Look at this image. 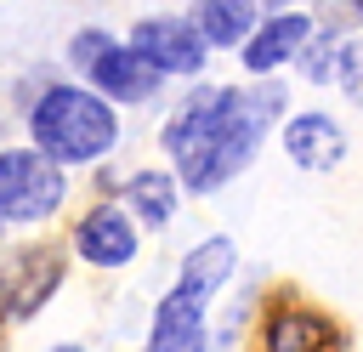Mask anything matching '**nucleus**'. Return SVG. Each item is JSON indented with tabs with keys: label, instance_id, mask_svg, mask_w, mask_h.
Returning a JSON list of instances; mask_svg holds the SVG:
<instances>
[{
	"label": "nucleus",
	"instance_id": "f3484780",
	"mask_svg": "<svg viewBox=\"0 0 363 352\" xmlns=\"http://www.w3.org/2000/svg\"><path fill=\"white\" fill-rule=\"evenodd\" d=\"M57 352H79V346H57Z\"/></svg>",
	"mask_w": 363,
	"mask_h": 352
},
{
	"label": "nucleus",
	"instance_id": "f03ea898",
	"mask_svg": "<svg viewBox=\"0 0 363 352\" xmlns=\"http://www.w3.org/2000/svg\"><path fill=\"white\" fill-rule=\"evenodd\" d=\"M28 125H34V142H40L51 159H96V153L113 142V131H119L113 114H108V102L91 97V91H79V85L45 91Z\"/></svg>",
	"mask_w": 363,
	"mask_h": 352
},
{
	"label": "nucleus",
	"instance_id": "2eb2a0df",
	"mask_svg": "<svg viewBox=\"0 0 363 352\" xmlns=\"http://www.w3.org/2000/svg\"><path fill=\"white\" fill-rule=\"evenodd\" d=\"M108 45H113L108 34H96V28H85V34L74 40V62H79V68H91V62H96V57H102Z\"/></svg>",
	"mask_w": 363,
	"mask_h": 352
},
{
	"label": "nucleus",
	"instance_id": "f257e3e1",
	"mask_svg": "<svg viewBox=\"0 0 363 352\" xmlns=\"http://www.w3.org/2000/svg\"><path fill=\"white\" fill-rule=\"evenodd\" d=\"M284 102L278 85H255V91H233V85H216V91H199L170 125H164V148L176 153L182 165V182L193 193H210L221 187L238 165H250V153L261 148L267 136V114Z\"/></svg>",
	"mask_w": 363,
	"mask_h": 352
},
{
	"label": "nucleus",
	"instance_id": "6e6552de",
	"mask_svg": "<svg viewBox=\"0 0 363 352\" xmlns=\"http://www.w3.org/2000/svg\"><path fill=\"white\" fill-rule=\"evenodd\" d=\"M284 148H289V159H295V165L329 170V165H340V153H346V136H340V125H335L329 114H301V119H289V131H284Z\"/></svg>",
	"mask_w": 363,
	"mask_h": 352
},
{
	"label": "nucleus",
	"instance_id": "0eeeda50",
	"mask_svg": "<svg viewBox=\"0 0 363 352\" xmlns=\"http://www.w3.org/2000/svg\"><path fill=\"white\" fill-rule=\"evenodd\" d=\"M85 74H91L108 97H119V102H142V97L159 85V68H153V62H142L130 45H108Z\"/></svg>",
	"mask_w": 363,
	"mask_h": 352
},
{
	"label": "nucleus",
	"instance_id": "f8f14e48",
	"mask_svg": "<svg viewBox=\"0 0 363 352\" xmlns=\"http://www.w3.org/2000/svg\"><path fill=\"white\" fill-rule=\"evenodd\" d=\"M306 28H312L306 17H272V23H267V28H261V34L244 45V62H250L255 74L278 68V62H284V57H289V51L306 40Z\"/></svg>",
	"mask_w": 363,
	"mask_h": 352
},
{
	"label": "nucleus",
	"instance_id": "20e7f679",
	"mask_svg": "<svg viewBox=\"0 0 363 352\" xmlns=\"http://www.w3.org/2000/svg\"><path fill=\"white\" fill-rule=\"evenodd\" d=\"M130 51L142 57V62H153L159 74H199L204 68V45H199V34L187 28V23H164V17H153V23H142L136 28V40H130Z\"/></svg>",
	"mask_w": 363,
	"mask_h": 352
},
{
	"label": "nucleus",
	"instance_id": "ddd939ff",
	"mask_svg": "<svg viewBox=\"0 0 363 352\" xmlns=\"http://www.w3.org/2000/svg\"><path fill=\"white\" fill-rule=\"evenodd\" d=\"M227 273H233V244H227V238H204V244L182 261V284H176V290H187V295L204 301V295H216V284H221Z\"/></svg>",
	"mask_w": 363,
	"mask_h": 352
},
{
	"label": "nucleus",
	"instance_id": "7ed1b4c3",
	"mask_svg": "<svg viewBox=\"0 0 363 352\" xmlns=\"http://www.w3.org/2000/svg\"><path fill=\"white\" fill-rule=\"evenodd\" d=\"M62 204V170L34 153V148H11L0 153V216L17 221H40Z\"/></svg>",
	"mask_w": 363,
	"mask_h": 352
},
{
	"label": "nucleus",
	"instance_id": "39448f33",
	"mask_svg": "<svg viewBox=\"0 0 363 352\" xmlns=\"http://www.w3.org/2000/svg\"><path fill=\"white\" fill-rule=\"evenodd\" d=\"M261 352H340V329L318 307H278L261 329Z\"/></svg>",
	"mask_w": 363,
	"mask_h": 352
},
{
	"label": "nucleus",
	"instance_id": "423d86ee",
	"mask_svg": "<svg viewBox=\"0 0 363 352\" xmlns=\"http://www.w3.org/2000/svg\"><path fill=\"white\" fill-rule=\"evenodd\" d=\"M147 352H204V301L187 290H170L153 312Z\"/></svg>",
	"mask_w": 363,
	"mask_h": 352
},
{
	"label": "nucleus",
	"instance_id": "dca6fc26",
	"mask_svg": "<svg viewBox=\"0 0 363 352\" xmlns=\"http://www.w3.org/2000/svg\"><path fill=\"white\" fill-rule=\"evenodd\" d=\"M340 85H346V97H357V40L340 45Z\"/></svg>",
	"mask_w": 363,
	"mask_h": 352
},
{
	"label": "nucleus",
	"instance_id": "4468645a",
	"mask_svg": "<svg viewBox=\"0 0 363 352\" xmlns=\"http://www.w3.org/2000/svg\"><path fill=\"white\" fill-rule=\"evenodd\" d=\"M130 204L147 216V221H170V210H176V182H170V170H142V176H130Z\"/></svg>",
	"mask_w": 363,
	"mask_h": 352
},
{
	"label": "nucleus",
	"instance_id": "9d476101",
	"mask_svg": "<svg viewBox=\"0 0 363 352\" xmlns=\"http://www.w3.org/2000/svg\"><path fill=\"white\" fill-rule=\"evenodd\" d=\"M255 23V6L250 0H199L193 6V34L199 45H238Z\"/></svg>",
	"mask_w": 363,
	"mask_h": 352
},
{
	"label": "nucleus",
	"instance_id": "9b49d317",
	"mask_svg": "<svg viewBox=\"0 0 363 352\" xmlns=\"http://www.w3.org/2000/svg\"><path fill=\"white\" fill-rule=\"evenodd\" d=\"M40 261H45V250H23V255L0 273V301H11V312H34V307L45 301V290L57 284V273H62V267H51V273H40V278H34V267H40Z\"/></svg>",
	"mask_w": 363,
	"mask_h": 352
},
{
	"label": "nucleus",
	"instance_id": "1a4fd4ad",
	"mask_svg": "<svg viewBox=\"0 0 363 352\" xmlns=\"http://www.w3.org/2000/svg\"><path fill=\"white\" fill-rule=\"evenodd\" d=\"M79 255L96 261V267H119V261H130V255H136V233H130V221H125L119 210H91L85 227H79Z\"/></svg>",
	"mask_w": 363,
	"mask_h": 352
}]
</instances>
